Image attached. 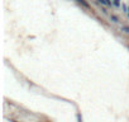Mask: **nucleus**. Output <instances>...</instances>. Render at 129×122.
I'll list each match as a JSON object with an SVG mask.
<instances>
[{"instance_id":"7","label":"nucleus","mask_w":129,"mask_h":122,"mask_svg":"<svg viewBox=\"0 0 129 122\" xmlns=\"http://www.w3.org/2000/svg\"><path fill=\"white\" fill-rule=\"evenodd\" d=\"M128 17H129V9H128Z\"/></svg>"},{"instance_id":"3","label":"nucleus","mask_w":129,"mask_h":122,"mask_svg":"<svg viewBox=\"0 0 129 122\" xmlns=\"http://www.w3.org/2000/svg\"><path fill=\"white\" fill-rule=\"evenodd\" d=\"M110 20H111L113 23H119V18L116 17L115 14H110Z\"/></svg>"},{"instance_id":"5","label":"nucleus","mask_w":129,"mask_h":122,"mask_svg":"<svg viewBox=\"0 0 129 122\" xmlns=\"http://www.w3.org/2000/svg\"><path fill=\"white\" fill-rule=\"evenodd\" d=\"M122 32H124V33H129V26H122Z\"/></svg>"},{"instance_id":"2","label":"nucleus","mask_w":129,"mask_h":122,"mask_svg":"<svg viewBox=\"0 0 129 122\" xmlns=\"http://www.w3.org/2000/svg\"><path fill=\"white\" fill-rule=\"evenodd\" d=\"M97 3L105 5V7H110V5H111V1H110V0H97Z\"/></svg>"},{"instance_id":"1","label":"nucleus","mask_w":129,"mask_h":122,"mask_svg":"<svg viewBox=\"0 0 129 122\" xmlns=\"http://www.w3.org/2000/svg\"><path fill=\"white\" fill-rule=\"evenodd\" d=\"M75 1H76L78 5H81L82 8H85V9H90V8H91L90 4L86 1V0H75Z\"/></svg>"},{"instance_id":"4","label":"nucleus","mask_w":129,"mask_h":122,"mask_svg":"<svg viewBox=\"0 0 129 122\" xmlns=\"http://www.w3.org/2000/svg\"><path fill=\"white\" fill-rule=\"evenodd\" d=\"M111 4L114 5V7H116V8L122 7V3H120V0H111Z\"/></svg>"},{"instance_id":"8","label":"nucleus","mask_w":129,"mask_h":122,"mask_svg":"<svg viewBox=\"0 0 129 122\" xmlns=\"http://www.w3.org/2000/svg\"><path fill=\"white\" fill-rule=\"evenodd\" d=\"M11 122H18V121H14V120H13V121H11Z\"/></svg>"},{"instance_id":"6","label":"nucleus","mask_w":129,"mask_h":122,"mask_svg":"<svg viewBox=\"0 0 129 122\" xmlns=\"http://www.w3.org/2000/svg\"><path fill=\"white\" fill-rule=\"evenodd\" d=\"M122 9H123V12H124V13H128V9H129V7H127L125 4H122Z\"/></svg>"}]
</instances>
